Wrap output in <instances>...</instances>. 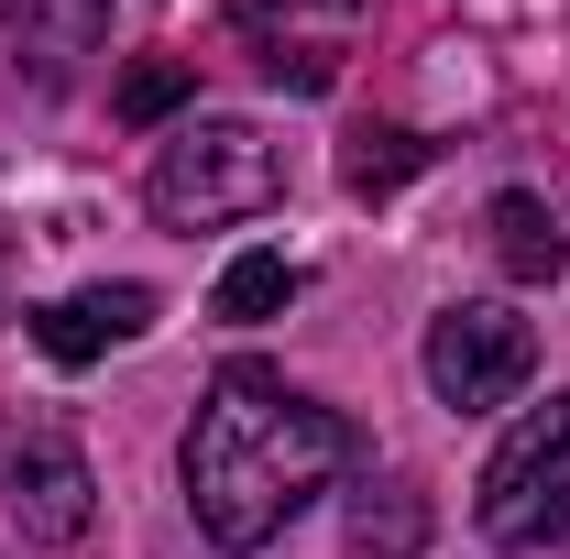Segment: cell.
<instances>
[{
    "label": "cell",
    "instance_id": "6da1fadb",
    "mask_svg": "<svg viewBox=\"0 0 570 559\" xmlns=\"http://www.w3.org/2000/svg\"><path fill=\"white\" fill-rule=\"evenodd\" d=\"M352 461H362L352 418L318 406V395H296L275 362H253V351L209 373V395L187 418V450H176L187 516H198L209 549H275L285 527L307 516V493L341 483Z\"/></svg>",
    "mask_w": 570,
    "mask_h": 559
},
{
    "label": "cell",
    "instance_id": "7a4b0ae2",
    "mask_svg": "<svg viewBox=\"0 0 570 559\" xmlns=\"http://www.w3.org/2000/svg\"><path fill=\"white\" fill-rule=\"evenodd\" d=\"M285 198V154L253 121H187V133L154 143V176H142V209L165 231H219V219H264Z\"/></svg>",
    "mask_w": 570,
    "mask_h": 559
},
{
    "label": "cell",
    "instance_id": "3957f363",
    "mask_svg": "<svg viewBox=\"0 0 570 559\" xmlns=\"http://www.w3.org/2000/svg\"><path fill=\"white\" fill-rule=\"evenodd\" d=\"M483 538L494 549H560L570 538V395L527 406L504 428V450L483 461Z\"/></svg>",
    "mask_w": 570,
    "mask_h": 559
},
{
    "label": "cell",
    "instance_id": "277c9868",
    "mask_svg": "<svg viewBox=\"0 0 570 559\" xmlns=\"http://www.w3.org/2000/svg\"><path fill=\"white\" fill-rule=\"evenodd\" d=\"M527 373H538V330L494 307V296H472V307H439L428 318V395L439 406H461V418H494L527 395Z\"/></svg>",
    "mask_w": 570,
    "mask_h": 559
},
{
    "label": "cell",
    "instance_id": "5b68a950",
    "mask_svg": "<svg viewBox=\"0 0 570 559\" xmlns=\"http://www.w3.org/2000/svg\"><path fill=\"white\" fill-rule=\"evenodd\" d=\"M121 0H0V88L11 99H67L88 56L110 45Z\"/></svg>",
    "mask_w": 570,
    "mask_h": 559
},
{
    "label": "cell",
    "instance_id": "8992f818",
    "mask_svg": "<svg viewBox=\"0 0 570 559\" xmlns=\"http://www.w3.org/2000/svg\"><path fill=\"white\" fill-rule=\"evenodd\" d=\"M88 516H99L88 450H77L67 428H33V439L11 450V527H22L33 549H77V538H88Z\"/></svg>",
    "mask_w": 570,
    "mask_h": 559
},
{
    "label": "cell",
    "instance_id": "52a82bcc",
    "mask_svg": "<svg viewBox=\"0 0 570 559\" xmlns=\"http://www.w3.org/2000/svg\"><path fill=\"white\" fill-rule=\"evenodd\" d=\"M154 330V285H77V296H56V307H33V351L45 362H99L110 341H142Z\"/></svg>",
    "mask_w": 570,
    "mask_h": 559
},
{
    "label": "cell",
    "instance_id": "ba28073f",
    "mask_svg": "<svg viewBox=\"0 0 570 559\" xmlns=\"http://www.w3.org/2000/svg\"><path fill=\"white\" fill-rule=\"evenodd\" d=\"M362 0H230V22L253 33V56H264V77H285V88H330V45H307V33H330V22H352Z\"/></svg>",
    "mask_w": 570,
    "mask_h": 559
},
{
    "label": "cell",
    "instance_id": "9c48e42d",
    "mask_svg": "<svg viewBox=\"0 0 570 559\" xmlns=\"http://www.w3.org/2000/svg\"><path fill=\"white\" fill-rule=\"evenodd\" d=\"M428 483H406V472H384V483L352 493V559H417L428 549Z\"/></svg>",
    "mask_w": 570,
    "mask_h": 559
},
{
    "label": "cell",
    "instance_id": "30bf717a",
    "mask_svg": "<svg viewBox=\"0 0 570 559\" xmlns=\"http://www.w3.org/2000/svg\"><path fill=\"white\" fill-rule=\"evenodd\" d=\"M483 231H494V264L515 285H549L570 264V242H560V219H549V198H538V187H504L494 209H483Z\"/></svg>",
    "mask_w": 570,
    "mask_h": 559
},
{
    "label": "cell",
    "instance_id": "8fae6325",
    "mask_svg": "<svg viewBox=\"0 0 570 559\" xmlns=\"http://www.w3.org/2000/svg\"><path fill=\"white\" fill-rule=\"evenodd\" d=\"M417 165H428V133H406V121H362V133L341 143V187H352V198H395Z\"/></svg>",
    "mask_w": 570,
    "mask_h": 559
},
{
    "label": "cell",
    "instance_id": "7c38bea8",
    "mask_svg": "<svg viewBox=\"0 0 570 559\" xmlns=\"http://www.w3.org/2000/svg\"><path fill=\"white\" fill-rule=\"evenodd\" d=\"M296 285H307V275H296L285 253H242V264L219 275V296H209V307H219V318H242V330H253V318H275V307L296 296Z\"/></svg>",
    "mask_w": 570,
    "mask_h": 559
},
{
    "label": "cell",
    "instance_id": "4fadbf2b",
    "mask_svg": "<svg viewBox=\"0 0 570 559\" xmlns=\"http://www.w3.org/2000/svg\"><path fill=\"white\" fill-rule=\"evenodd\" d=\"M187 88H198L187 56H142V67L110 88V110H121V121H165V110H187Z\"/></svg>",
    "mask_w": 570,
    "mask_h": 559
},
{
    "label": "cell",
    "instance_id": "5bb4252c",
    "mask_svg": "<svg viewBox=\"0 0 570 559\" xmlns=\"http://www.w3.org/2000/svg\"><path fill=\"white\" fill-rule=\"evenodd\" d=\"M0 264H11V231H0Z\"/></svg>",
    "mask_w": 570,
    "mask_h": 559
}]
</instances>
